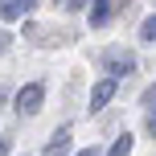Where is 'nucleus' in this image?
Here are the masks:
<instances>
[{"label": "nucleus", "mask_w": 156, "mask_h": 156, "mask_svg": "<svg viewBox=\"0 0 156 156\" xmlns=\"http://www.w3.org/2000/svg\"><path fill=\"white\" fill-rule=\"evenodd\" d=\"M103 70H107V78L111 82H119V78H127V74H136V54L132 49H107L103 54Z\"/></svg>", "instance_id": "obj_1"}, {"label": "nucleus", "mask_w": 156, "mask_h": 156, "mask_svg": "<svg viewBox=\"0 0 156 156\" xmlns=\"http://www.w3.org/2000/svg\"><path fill=\"white\" fill-rule=\"evenodd\" d=\"M12 103H16V111H21V115H37V111H41V103H45V86H41V82L21 86Z\"/></svg>", "instance_id": "obj_2"}, {"label": "nucleus", "mask_w": 156, "mask_h": 156, "mask_svg": "<svg viewBox=\"0 0 156 156\" xmlns=\"http://www.w3.org/2000/svg\"><path fill=\"white\" fill-rule=\"evenodd\" d=\"M111 99H115V82H111V78H99V82L90 86V111H103Z\"/></svg>", "instance_id": "obj_3"}, {"label": "nucleus", "mask_w": 156, "mask_h": 156, "mask_svg": "<svg viewBox=\"0 0 156 156\" xmlns=\"http://www.w3.org/2000/svg\"><path fill=\"white\" fill-rule=\"evenodd\" d=\"M111 16H115V4H111V0H94L90 4V29H103Z\"/></svg>", "instance_id": "obj_4"}, {"label": "nucleus", "mask_w": 156, "mask_h": 156, "mask_svg": "<svg viewBox=\"0 0 156 156\" xmlns=\"http://www.w3.org/2000/svg\"><path fill=\"white\" fill-rule=\"evenodd\" d=\"M29 8L33 4H25V0H4V4H0V16H4V21H21Z\"/></svg>", "instance_id": "obj_5"}, {"label": "nucleus", "mask_w": 156, "mask_h": 156, "mask_svg": "<svg viewBox=\"0 0 156 156\" xmlns=\"http://www.w3.org/2000/svg\"><path fill=\"white\" fill-rule=\"evenodd\" d=\"M66 144H70V127H58V132L49 136L45 152H49V156H58V152H66Z\"/></svg>", "instance_id": "obj_6"}, {"label": "nucleus", "mask_w": 156, "mask_h": 156, "mask_svg": "<svg viewBox=\"0 0 156 156\" xmlns=\"http://www.w3.org/2000/svg\"><path fill=\"white\" fill-rule=\"evenodd\" d=\"M140 41H144V45H156V12L144 16V25H140Z\"/></svg>", "instance_id": "obj_7"}, {"label": "nucleus", "mask_w": 156, "mask_h": 156, "mask_svg": "<svg viewBox=\"0 0 156 156\" xmlns=\"http://www.w3.org/2000/svg\"><path fill=\"white\" fill-rule=\"evenodd\" d=\"M107 156H132V136L123 132V136H119L115 144H111V152H107Z\"/></svg>", "instance_id": "obj_8"}, {"label": "nucleus", "mask_w": 156, "mask_h": 156, "mask_svg": "<svg viewBox=\"0 0 156 156\" xmlns=\"http://www.w3.org/2000/svg\"><path fill=\"white\" fill-rule=\"evenodd\" d=\"M140 103H144V107H152V111H156V86H148V90H144V99H140Z\"/></svg>", "instance_id": "obj_9"}, {"label": "nucleus", "mask_w": 156, "mask_h": 156, "mask_svg": "<svg viewBox=\"0 0 156 156\" xmlns=\"http://www.w3.org/2000/svg\"><path fill=\"white\" fill-rule=\"evenodd\" d=\"M148 132L156 136V111H148Z\"/></svg>", "instance_id": "obj_10"}, {"label": "nucleus", "mask_w": 156, "mask_h": 156, "mask_svg": "<svg viewBox=\"0 0 156 156\" xmlns=\"http://www.w3.org/2000/svg\"><path fill=\"white\" fill-rule=\"evenodd\" d=\"M0 156H8V140H0Z\"/></svg>", "instance_id": "obj_11"}, {"label": "nucleus", "mask_w": 156, "mask_h": 156, "mask_svg": "<svg viewBox=\"0 0 156 156\" xmlns=\"http://www.w3.org/2000/svg\"><path fill=\"white\" fill-rule=\"evenodd\" d=\"M78 156H99V152H94V148H82V152H78Z\"/></svg>", "instance_id": "obj_12"}]
</instances>
